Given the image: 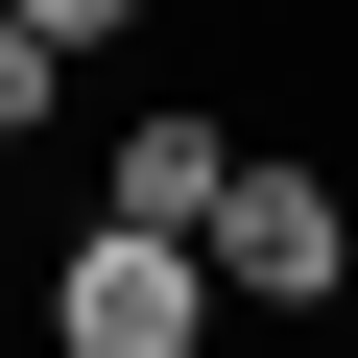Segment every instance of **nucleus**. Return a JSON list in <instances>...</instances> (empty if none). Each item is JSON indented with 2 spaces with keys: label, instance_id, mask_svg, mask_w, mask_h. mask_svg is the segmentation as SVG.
<instances>
[{
  "label": "nucleus",
  "instance_id": "obj_4",
  "mask_svg": "<svg viewBox=\"0 0 358 358\" xmlns=\"http://www.w3.org/2000/svg\"><path fill=\"white\" fill-rule=\"evenodd\" d=\"M72 72H96V48H48L24 0H0V143H48V120H72Z\"/></svg>",
  "mask_w": 358,
  "mask_h": 358
},
{
  "label": "nucleus",
  "instance_id": "obj_3",
  "mask_svg": "<svg viewBox=\"0 0 358 358\" xmlns=\"http://www.w3.org/2000/svg\"><path fill=\"white\" fill-rule=\"evenodd\" d=\"M215 192H239V120H215L192 72H167V96L96 143V215H167V239H215Z\"/></svg>",
  "mask_w": 358,
  "mask_h": 358
},
{
  "label": "nucleus",
  "instance_id": "obj_2",
  "mask_svg": "<svg viewBox=\"0 0 358 358\" xmlns=\"http://www.w3.org/2000/svg\"><path fill=\"white\" fill-rule=\"evenodd\" d=\"M215 310H358V192L287 143H239V192H215Z\"/></svg>",
  "mask_w": 358,
  "mask_h": 358
},
{
  "label": "nucleus",
  "instance_id": "obj_5",
  "mask_svg": "<svg viewBox=\"0 0 358 358\" xmlns=\"http://www.w3.org/2000/svg\"><path fill=\"white\" fill-rule=\"evenodd\" d=\"M24 24H48V48H143L167 0H24Z\"/></svg>",
  "mask_w": 358,
  "mask_h": 358
},
{
  "label": "nucleus",
  "instance_id": "obj_1",
  "mask_svg": "<svg viewBox=\"0 0 358 358\" xmlns=\"http://www.w3.org/2000/svg\"><path fill=\"white\" fill-rule=\"evenodd\" d=\"M48 358H215V239L96 215V239L48 263Z\"/></svg>",
  "mask_w": 358,
  "mask_h": 358
}]
</instances>
